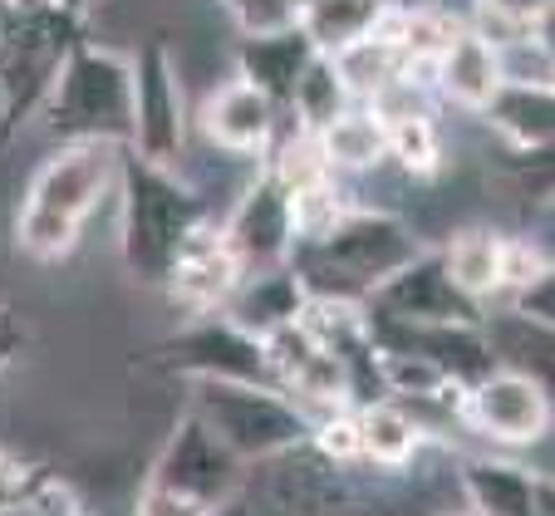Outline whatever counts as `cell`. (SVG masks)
I'll return each instance as SVG.
<instances>
[{"label": "cell", "mask_w": 555, "mask_h": 516, "mask_svg": "<svg viewBox=\"0 0 555 516\" xmlns=\"http://www.w3.org/2000/svg\"><path fill=\"white\" fill-rule=\"evenodd\" d=\"M118 168H124V143L64 138V147L40 163L25 188V202L15 211V246L44 266L74 256L94 211L108 202V192H118Z\"/></svg>", "instance_id": "cell-1"}, {"label": "cell", "mask_w": 555, "mask_h": 516, "mask_svg": "<svg viewBox=\"0 0 555 516\" xmlns=\"http://www.w3.org/2000/svg\"><path fill=\"white\" fill-rule=\"evenodd\" d=\"M418 251L423 236L403 217L378 207H349L330 236L291 251V271L300 275L305 295H335V300H359L364 306L374 285H384Z\"/></svg>", "instance_id": "cell-2"}, {"label": "cell", "mask_w": 555, "mask_h": 516, "mask_svg": "<svg viewBox=\"0 0 555 516\" xmlns=\"http://www.w3.org/2000/svg\"><path fill=\"white\" fill-rule=\"evenodd\" d=\"M85 40V15L54 0H0V143L40 114L64 54Z\"/></svg>", "instance_id": "cell-3"}, {"label": "cell", "mask_w": 555, "mask_h": 516, "mask_svg": "<svg viewBox=\"0 0 555 516\" xmlns=\"http://www.w3.org/2000/svg\"><path fill=\"white\" fill-rule=\"evenodd\" d=\"M118 246H124V266L138 281H163L178 256L182 236L211 217L207 202L178 178V168H157V163L133 158L124 147V168H118Z\"/></svg>", "instance_id": "cell-4"}, {"label": "cell", "mask_w": 555, "mask_h": 516, "mask_svg": "<svg viewBox=\"0 0 555 516\" xmlns=\"http://www.w3.org/2000/svg\"><path fill=\"white\" fill-rule=\"evenodd\" d=\"M44 133L64 138H108V143H128L133 128V104H128V60L124 54L94 50L79 40L64 54L60 74H54L50 94H44L40 114Z\"/></svg>", "instance_id": "cell-5"}, {"label": "cell", "mask_w": 555, "mask_h": 516, "mask_svg": "<svg viewBox=\"0 0 555 516\" xmlns=\"http://www.w3.org/2000/svg\"><path fill=\"white\" fill-rule=\"evenodd\" d=\"M192 413L227 442L242 463L281 457L310 442L305 409L281 394L275 384H242V379H192Z\"/></svg>", "instance_id": "cell-6"}, {"label": "cell", "mask_w": 555, "mask_h": 516, "mask_svg": "<svg viewBox=\"0 0 555 516\" xmlns=\"http://www.w3.org/2000/svg\"><path fill=\"white\" fill-rule=\"evenodd\" d=\"M128 104H133V128H128L124 147L157 168H178L182 143H188V118H182V79L163 40H147L128 60Z\"/></svg>", "instance_id": "cell-7"}, {"label": "cell", "mask_w": 555, "mask_h": 516, "mask_svg": "<svg viewBox=\"0 0 555 516\" xmlns=\"http://www.w3.org/2000/svg\"><path fill=\"white\" fill-rule=\"evenodd\" d=\"M157 359L188 379H242V384H271L261 335H246L227 315H192L168 345H157Z\"/></svg>", "instance_id": "cell-8"}, {"label": "cell", "mask_w": 555, "mask_h": 516, "mask_svg": "<svg viewBox=\"0 0 555 516\" xmlns=\"http://www.w3.org/2000/svg\"><path fill=\"white\" fill-rule=\"evenodd\" d=\"M462 413L492 442L526 448V442H541L551 433V384L496 364L472 389H462Z\"/></svg>", "instance_id": "cell-9"}, {"label": "cell", "mask_w": 555, "mask_h": 516, "mask_svg": "<svg viewBox=\"0 0 555 516\" xmlns=\"http://www.w3.org/2000/svg\"><path fill=\"white\" fill-rule=\"evenodd\" d=\"M364 310L384 320H403V325H482V306L448 281L438 251H428V246L409 266H399L384 285H374Z\"/></svg>", "instance_id": "cell-10"}, {"label": "cell", "mask_w": 555, "mask_h": 516, "mask_svg": "<svg viewBox=\"0 0 555 516\" xmlns=\"http://www.w3.org/2000/svg\"><path fill=\"white\" fill-rule=\"evenodd\" d=\"M236 281H242V261L231 256L227 232H221L217 217H202L197 227L182 236L178 256H172L168 275H163L172 306L188 310V315H217Z\"/></svg>", "instance_id": "cell-11"}, {"label": "cell", "mask_w": 555, "mask_h": 516, "mask_svg": "<svg viewBox=\"0 0 555 516\" xmlns=\"http://www.w3.org/2000/svg\"><path fill=\"white\" fill-rule=\"evenodd\" d=\"M242 467H246L242 457L231 453L227 442H221L217 433L197 418V413H188V418L172 428V438L163 442V453H157L153 477H147V482L182 487V492L221 506L227 502V492L236 487V477H242Z\"/></svg>", "instance_id": "cell-12"}, {"label": "cell", "mask_w": 555, "mask_h": 516, "mask_svg": "<svg viewBox=\"0 0 555 516\" xmlns=\"http://www.w3.org/2000/svg\"><path fill=\"white\" fill-rule=\"evenodd\" d=\"M221 232H227L231 256L242 261V275L285 266V261H291V251H295L285 188L271 178V172H261V178L242 192V202L231 207V217L221 221Z\"/></svg>", "instance_id": "cell-13"}, {"label": "cell", "mask_w": 555, "mask_h": 516, "mask_svg": "<svg viewBox=\"0 0 555 516\" xmlns=\"http://www.w3.org/2000/svg\"><path fill=\"white\" fill-rule=\"evenodd\" d=\"M197 128L211 138L217 147L236 153V158H256L275 143V104L251 85V79H227L202 99Z\"/></svg>", "instance_id": "cell-14"}, {"label": "cell", "mask_w": 555, "mask_h": 516, "mask_svg": "<svg viewBox=\"0 0 555 516\" xmlns=\"http://www.w3.org/2000/svg\"><path fill=\"white\" fill-rule=\"evenodd\" d=\"M433 89H438L448 104L467 108V114H482V104L496 94L502 85V64H496V40H487L482 30L462 25V35L448 44V50L433 60L428 69Z\"/></svg>", "instance_id": "cell-15"}, {"label": "cell", "mask_w": 555, "mask_h": 516, "mask_svg": "<svg viewBox=\"0 0 555 516\" xmlns=\"http://www.w3.org/2000/svg\"><path fill=\"white\" fill-rule=\"evenodd\" d=\"M462 492L472 516H541L545 482L506 457H462Z\"/></svg>", "instance_id": "cell-16"}, {"label": "cell", "mask_w": 555, "mask_h": 516, "mask_svg": "<svg viewBox=\"0 0 555 516\" xmlns=\"http://www.w3.org/2000/svg\"><path fill=\"white\" fill-rule=\"evenodd\" d=\"M300 306H305V285L291 271V261H285V266H271V271L242 275L231 285L227 300H221V315L231 325H242L246 335H271L281 325H295Z\"/></svg>", "instance_id": "cell-17"}, {"label": "cell", "mask_w": 555, "mask_h": 516, "mask_svg": "<svg viewBox=\"0 0 555 516\" xmlns=\"http://www.w3.org/2000/svg\"><path fill=\"white\" fill-rule=\"evenodd\" d=\"M482 118L521 153H545L555 133V89L496 85V94L482 104Z\"/></svg>", "instance_id": "cell-18"}, {"label": "cell", "mask_w": 555, "mask_h": 516, "mask_svg": "<svg viewBox=\"0 0 555 516\" xmlns=\"http://www.w3.org/2000/svg\"><path fill=\"white\" fill-rule=\"evenodd\" d=\"M502 251H506L502 232H492V227H462V232H452L438 246V261L462 295L487 306L492 295H502Z\"/></svg>", "instance_id": "cell-19"}, {"label": "cell", "mask_w": 555, "mask_h": 516, "mask_svg": "<svg viewBox=\"0 0 555 516\" xmlns=\"http://www.w3.org/2000/svg\"><path fill=\"white\" fill-rule=\"evenodd\" d=\"M320 153H325L330 172L345 178V172H374L388 158L384 147V118L374 104H349L339 118H330L320 133H314Z\"/></svg>", "instance_id": "cell-20"}, {"label": "cell", "mask_w": 555, "mask_h": 516, "mask_svg": "<svg viewBox=\"0 0 555 516\" xmlns=\"http://www.w3.org/2000/svg\"><path fill=\"white\" fill-rule=\"evenodd\" d=\"M378 118H384V147L388 158L399 163L413 178H438L442 168V133L438 118L418 104H393V99H378Z\"/></svg>", "instance_id": "cell-21"}, {"label": "cell", "mask_w": 555, "mask_h": 516, "mask_svg": "<svg viewBox=\"0 0 555 516\" xmlns=\"http://www.w3.org/2000/svg\"><path fill=\"white\" fill-rule=\"evenodd\" d=\"M310 40L300 35V25H291V30H271V35H246L242 44V79H251L256 89H261L266 99H271L275 108L291 99V85L295 74L305 69V60H310Z\"/></svg>", "instance_id": "cell-22"}, {"label": "cell", "mask_w": 555, "mask_h": 516, "mask_svg": "<svg viewBox=\"0 0 555 516\" xmlns=\"http://www.w3.org/2000/svg\"><path fill=\"white\" fill-rule=\"evenodd\" d=\"M359 423V457L378 467H409L423 448V428L399 399H374L354 409Z\"/></svg>", "instance_id": "cell-23"}, {"label": "cell", "mask_w": 555, "mask_h": 516, "mask_svg": "<svg viewBox=\"0 0 555 516\" xmlns=\"http://www.w3.org/2000/svg\"><path fill=\"white\" fill-rule=\"evenodd\" d=\"M330 60H335L339 79H345V94L354 99V104H374V99L388 94V89L399 85V79H409L399 50H393V44H388L378 30L349 40L345 50H335Z\"/></svg>", "instance_id": "cell-24"}, {"label": "cell", "mask_w": 555, "mask_h": 516, "mask_svg": "<svg viewBox=\"0 0 555 516\" xmlns=\"http://www.w3.org/2000/svg\"><path fill=\"white\" fill-rule=\"evenodd\" d=\"M384 5L388 0H305V11L295 25H300V35L310 40L314 54H335L349 40L374 30Z\"/></svg>", "instance_id": "cell-25"}, {"label": "cell", "mask_w": 555, "mask_h": 516, "mask_svg": "<svg viewBox=\"0 0 555 516\" xmlns=\"http://www.w3.org/2000/svg\"><path fill=\"white\" fill-rule=\"evenodd\" d=\"M291 114H295V128H305V133H320V128L330 124V118H339L354 99L345 94V79H339L335 60L330 54H310L305 60V69L295 74L291 85Z\"/></svg>", "instance_id": "cell-26"}, {"label": "cell", "mask_w": 555, "mask_h": 516, "mask_svg": "<svg viewBox=\"0 0 555 516\" xmlns=\"http://www.w3.org/2000/svg\"><path fill=\"white\" fill-rule=\"evenodd\" d=\"M285 202H291V232H295V246L330 236V232L339 227V221H345V211H349L345 188H339L335 172H330V178L305 182V188H295V192H285Z\"/></svg>", "instance_id": "cell-27"}, {"label": "cell", "mask_w": 555, "mask_h": 516, "mask_svg": "<svg viewBox=\"0 0 555 516\" xmlns=\"http://www.w3.org/2000/svg\"><path fill=\"white\" fill-rule=\"evenodd\" d=\"M487 345H492L502 369H521V374H535V379H551V330L535 325V320H521L516 310H506L502 325L487 330Z\"/></svg>", "instance_id": "cell-28"}, {"label": "cell", "mask_w": 555, "mask_h": 516, "mask_svg": "<svg viewBox=\"0 0 555 516\" xmlns=\"http://www.w3.org/2000/svg\"><path fill=\"white\" fill-rule=\"evenodd\" d=\"M266 153H271V178L281 182L285 192L305 188V182H314V178H330L325 153H320L314 133H305V128H295L291 138H275Z\"/></svg>", "instance_id": "cell-29"}, {"label": "cell", "mask_w": 555, "mask_h": 516, "mask_svg": "<svg viewBox=\"0 0 555 516\" xmlns=\"http://www.w3.org/2000/svg\"><path fill=\"white\" fill-rule=\"evenodd\" d=\"M236 21L242 35H271V30H291L300 21L305 0H221Z\"/></svg>", "instance_id": "cell-30"}, {"label": "cell", "mask_w": 555, "mask_h": 516, "mask_svg": "<svg viewBox=\"0 0 555 516\" xmlns=\"http://www.w3.org/2000/svg\"><path fill=\"white\" fill-rule=\"evenodd\" d=\"M310 448L325 453L330 463H359V423L354 409H335V413H320L310 423Z\"/></svg>", "instance_id": "cell-31"}, {"label": "cell", "mask_w": 555, "mask_h": 516, "mask_svg": "<svg viewBox=\"0 0 555 516\" xmlns=\"http://www.w3.org/2000/svg\"><path fill=\"white\" fill-rule=\"evenodd\" d=\"M40 473H35L25 457H15V453H5L0 448V516H15V512H25V506L40 496Z\"/></svg>", "instance_id": "cell-32"}, {"label": "cell", "mask_w": 555, "mask_h": 516, "mask_svg": "<svg viewBox=\"0 0 555 516\" xmlns=\"http://www.w3.org/2000/svg\"><path fill=\"white\" fill-rule=\"evenodd\" d=\"M133 516H217V506L202 502V496H192V492H182V487L147 482L143 492H138Z\"/></svg>", "instance_id": "cell-33"}, {"label": "cell", "mask_w": 555, "mask_h": 516, "mask_svg": "<svg viewBox=\"0 0 555 516\" xmlns=\"http://www.w3.org/2000/svg\"><path fill=\"white\" fill-rule=\"evenodd\" d=\"M506 300H512V310L521 320H535V325H545V330L555 325V306H551V300H555V275L551 271L535 275V281H526L521 291H512Z\"/></svg>", "instance_id": "cell-34"}, {"label": "cell", "mask_w": 555, "mask_h": 516, "mask_svg": "<svg viewBox=\"0 0 555 516\" xmlns=\"http://www.w3.org/2000/svg\"><path fill=\"white\" fill-rule=\"evenodd\" d=\"M21 349H25L21 325H15V320H5V325H0V369H11V359L21 354Z\"/></svg>", "instance_id": "cell-35"}, {"label": "cell", "mask_w": 555, "mask_h": 516, "mask_svg": "<svg viewBox=\"0 0 555 516\" xmlns=\"http://www.w3.org/2000/svg\"><path fill=\"white\" fill-rule=\"evenodd\" d=\"M60 11H69V15H85L89 11V0H54Z\"/></svg>", "instance_id": "cell-36"}, {"label": "cell", "mask_w": 555, "mask_h": 516, "mask_svg": "<svg viewBox=\"0 0 555 516\" xmlns=\"http://www.w3.org/2000/svg\"><path fill=\"white\" fill-rule=\"evenodd\" d=\"M5 320H15V315H11V310H5V306H0V325H5Z\"/></svg>", "instance_id": "cell-37"}, {"label": "cell", "mask_w": 555, "mask_h": 516, "mask_svg": "<svg viewBox=\"0 0 555 516\" xmlns=\"http://www.w3.org/2000/svg\"><path fill=\"white\" fill-rule=\"evenodd\" d=\"M448 516H472V512H448Z\"/></svg>", "instance_id": "cell-38"}]
</instances>
